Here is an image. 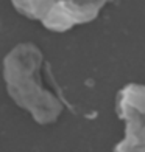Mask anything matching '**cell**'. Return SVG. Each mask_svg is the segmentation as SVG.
<instances>
[{
    "mask_svg": "<svg viewBox=\"0 0 145 152\" xmlns=\"http://www.w3.org/2000/svg\"><path fill=\"white\" fill-rule=\"evenodd\" d=\"M44 54L33 42H22L13 47L3 58V81L11 101L28 112L38 124L55 123L63 104L52 92L42 87L39 79Z\"/></svg>",
    "mask_w": 145,
    "mask_h": 152,
    "instance_id": "cell-1",
    "label": "cell"
},
{
    "mask_svg": "<svg viewBox=\"0 0 145 152\" xmlns=\"http://www.w3.org/2000/svg\"><path fill=\"white\" fill-rule=\"evenodd\" d=\"M115 109L125 123V135L114 152H145V84H127L117 93Z\"/></svg>",
    "mask_w": 145,
    "mask_h": 152,
    "instance_id": "cell-2",
    "label": "cell"
},
{
    "mask_svg": "<svg viewBox=\"0 0 145 152\" xmlns=\"http://www.w3.org/2000/svg\"><path fill=\"white\" fill-rule=\"evenodd\" d=\"M109 2L114 0H56V3L41 22L47 30L64 33L77 25H84L95 20Z\"/></svg>",
    "mask_w": 145,
    "mask_h": 152,
    "instance_id": "cell-3",
    "label": "cell"
},
{
    "mask_svg": "<svg viewBox=\"0 0 145 152\" xmlns=\"http://www.w3.org/2000/svg\"><path fill=\"white\" fill-rule=\"evenodd\" d=\"M11 3L22 16L33 20H42L56 0H11Z\"/></svg>",
    "mask_w": 145,
    "mask_h": 152,
    "instance_id": "cell-4",
    "label": "cell"
}]
</instances>
